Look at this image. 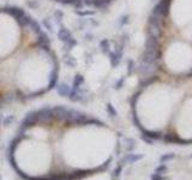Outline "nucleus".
<instances>
[{
  "label": "nucleus",
  "instance_id": "obj_1",
  "mask_svg": "<svg viewBox=\"0 0 192 180\" xmlns=\"http://www.w3.org/2000/svg\"><path fill=\"white\" fill-rule=\"evenodd\" d=\"M161 62L166 71L175 76L192 72V43L185 39H172L162 48Z\"/></svg>",
  "mask_w": 192,
  "mask_h": 180
},
{
  "label": "nucleus",
  "instance_id": "obj_2",
  "mask_svg": "<svg viewBox=\"0 0 192 180\" xmlns=\"http://www.w3.org/2000/svg\"><path fill=\"white\" fill-rule=\"evenodd\" d=\"M167 18L181 33L192 26V0H169Z\"/></svg>",
  "mask_w": 192,
  "mask_h": 180
},
{
  "label": "nucleus",
  "instance_id": "obj_3",
  "mask_svg": "<svg viewBox=\"0 0 192 180\" xmlns=\"http://www.w3.org/2000/svg\"><path fill=\"white\" fill-rule=\"evenodd\" d=\"M37 114H38V124H42L43 126L51 125L52 122L55 121L51 107H43V108L38 109Z\"/></svg>",
  "mask_w": 192,
  "mask_h": 180
},
{
  "label": "nucleus",
  "instance_id": "obj_4",
  "mask_svg": "<svg viewBox=\"0 0 192 180\" xmlns=\"http://www.w3.org/2000/svg\"><path fill=\"white\" fill-rule=\"evenodd\" d=\"M2 12L9 15L10 17H12L15 19V22L23 18L27 15V12L18 6H5V7H2Z\"/></svg>",
  "mask_w": 192,
  "mask_h": 180
},
{
  "label": "nucleus",
  "instance_id": "obj_5",
  "mask_svg": "<svg viewBox=\"0 0 192 180\" xmlns=\"http://www.w3.org/2000/svg\"><path fill=\"white\" fill-rule=\"evenodd\" d=\"M37 124H38V114H37V111H35V112H30V113H28V114L25 115V118L23 119L20 126L29 130V129L36 126Z\"/></svg>",
  "mask_w": 192,
  "mask_h": 180
},
{
  "label": "nucleus",
  "instance_id": "obj_6",
  "mask_svg": "<svg viewBox=\"0 0 192 180\" xmlns=\"http://www.w3.org/2000/svg\"><path fill=\"white\" fill-rule=\"evenodd\" d=\"M52 112H53V117L54 120L57 122H65L66 120V115H67V112L69 109L64 106H55V107H52Z\"/></svg>",
  "mask_w": 192,
  "mask_h": 180
},
{
  "label": "nucleus",
  "instance_id": "obj_7",
  "mask_svg": "<svg viewBox=\"0 0 192 180\" xmlns=\"http://www.w3.org/2000/svg\"><path fill=\"white\" fill-rule=\"evenodd\" d=\"M58 77H59V69H58V65H54L49 73H48V83H47V90H51L53 88H55V85L58 84Z\"/></svg>",
  "mask_w": 192,
  "mask_h": 180
},
{
  "label": "nucleus",
  "instance_id": "obj_8",
  "mask_svg": "<svg viewBox=\"0 0 192 180\" xmlns=\"http://www.w3.org/2000/svg\"><path fill=\"white\" fill-rule=\"evenodd\" d=\"M57 35H58V37H59V40L62 41L64 43H66V42H69L71 39H73L71 31L67 30L66 28H61V29H59V31H58Z\"/></svg>",
  "mask_w": 192,
  "mask_h": 180
},
{
  "label": "nucleus",
  "instance_id": "obj_9",
  "mask_svg": "<svg viewBox=\"0 0 192 180\" xmlns=\"http://www.w3.org/2000/svg\"><path fill=\"white\" fill-rule=\"evenodd\" d=\"M57 91L60 96H69L71 91V86L67 85L66 83H59L57 84Z\"/></svg>",
  "mask_w": 192,
  "mask_h": 180
},
{
  "label": "nucleus",
  "instance_id": "obj_10",
  "mask_svg": "<svg viewBox=\"0 0 192 180\" xmlns=\"http://www.w3.org/2000/svg\"><path fill=\"white\" fill-rule=\"evenodd\" d=\"M33 19L31 17H29L28 15H25L23 18H20V19L16 20V23H17V25L19 26V29H27L28 28V25H29V23H30V20Z\"/></svg>",
  "mask_w": 192,
  "mask_h": 180
},
{
  "label": "nucleus",
  "instance_id": "obj_11",
  "mask_svg": "<svg viewBox=\"0 0 192 180\" xmlns=\"http://www.w3.org/2000/svg\"><path fill=\"white\" fill-rule=\"evenodd\" d=\"M42 25H43V28H44L46 30H48V31H51V33H53V31H54L53 23L51 22L49 18H44V19H42Z\"/></svg>",
  "mask_w": 192,
  "mask_h": 180
},
{
  "label": "nucleus",
  "instance_id": "obj_12",
  "mask_svg": "<svg viewBox=\"0 0 192 180\" xmlns=\"http://www.w3.org/2000/svg\"><path fill=\"white\" fill-rule=\"evenodd\" d=\"M82 83H83V77L79 76V75H77L76 77H75V80H73L72 88H73V89H79V85H80Z\"/></svg>",
  "mask_w": 192,
  "mask_h": 180
},
{
  "label": "nucleus",
  "instance_id": "obj_13",
  "mask_svg": "<svg viewBox=\"0 0 192 180\" xmlns=\"http://www.w3.org/2000/svg\"><path fill=\"white\" fill-rule=\"evenodd\" d=\"M183 34H184V36H185V40H187L189 42L192 43V26L187 28L186 30H184Z\"/></svg>",
  "mask_w": 192,
  "mask_h": 180
},
{
  "label": "nucleus",
  "instance_id": "obj_14",
  "mask_svg": "<svg viewBox=\"0 0 192 180\" xmlns=\"http://www.w3.org/2000/svg\"><path fill=\"white\" fill-rule=\"evenodd\" d=\"M62 17H64V13H62L61 11H59V10L55 11V12H54V15H53V18H54L55 22H58V23H59V22H61Z\"/></svg>",
  "mask_w": 192,
  "mask_h": 180
},
{
  "label": "nucleus",
  "instance_id": "obj_15",
  "mask_svg": "<svg viewBox=\"0 0 192 180\" xmlns=\"http://www.w3.org/2000/svg\"><path fill=\"white\" fill-rule=\"evenodd\" d=\"M15 121V117L13 115H9V117H6V118H4V121H2V125H5V126H9L11 122H13Z\"/></svg>",
  "mask_w": 192,
  "mask_h": 180
},
{
  "label": "nucleus",
  "instance_id": "obj_16",
  "mask_svg": "<svg viewBox=\"0 0 192 180\" xmlns=\"http://www.w3.org/2000/svg\"><path fill=\"white\" fill-rule=\"evenodd\" d=\"M28 6L31 7V9H36L38 6L37 0H31V1H28Z\"/></svg>",
  "mask_w": 192,
  "mask_h": 180
},
{
  "label": "nucleus",
  "instance_id": "obj_17",
  "mask_svg": "<svg viewBox=\"0 0 192 180\" xmlns=\"http://www.w3.org/2000/svg\"><path fill=\"white\" fill-rule=\"evenodd\" d=\"M2 121H4V117H2V115H1V114H0V125H1V124H2Z\"/></svg>",
  "mask_w": 192,
  "mask_h": 180
},
{
  "label": "nucleus",
  "instance_id": "obj_18",
  "mask_svg": "<svg viewBox=\"0 0 192 180\" xmlns=\"http://www.w3.org/2000/svg\"><path fill=\"white\" fill-rule=\"evenodd\" d=\"M2 104H4V103H2V101H1V97H0V107H1Z\"/></svg>",
  "mask_w": 192,
  "mask_h": 180
}]
</instances>
